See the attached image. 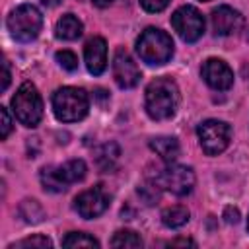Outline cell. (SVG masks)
<instances>
[{
  "instance_id": "obj_1",
  "label": "cell",
  "mask_w": 249,
  "mask_h": 249,
  "mask_svg": "<svg viewBox=\"0 0 249 249\" xmlns=\"http://www.w3.org/2000/svg\"><path fill=\"white\" fill-rule=\"evenodd\" d=\"M146 113L154 121H167L179 107V88L171 78H156L148 84L144 95Z\"/></svg>"
},
{
  "instance_id": "obj_22",
  "label": "cell",
  "mask_w": 249,
  "mask_h": 249,
  "mask_svg": "<svg viewBox=\"0 0 249 249\" xmlns=\"http://www.w3.org/2000/svg\"><path fill=\"white\" fill-rule=\"evenodd\" d=\"M16 247H39V249H47V247H53V241L45 235H33V237H25L18 243H12L10 249H16Z\"/></svg>"
},
{
  "instance_id": "obj_15",
  "label": "cell",
  "mask_w": 249,
  "mask_h": 249,
  "mask_svg": "<svg viewBox=\"0 0 249 249\" xmlns=\"http://www.w3.org/2000/svg\"><path fill=\"white\" fill-rule=\"evenodd\" d=\"M82 31H84V25L74 14H64L54 25V35L62 41H74L82 35Z\"/></svg>"
},
{
  "instance_id": "obj_4",
  "label": "cell",
  "mask_w": 249,
  "mask_h": 249,
  "mask_svg": "<svg viewBox=\"0 0 249 249\" xmlns=\"http://www.w3.org/2000/svg\"><path fill=\"white\" fill-rule=\"evenodd\" d=\"M88 167L84 160H70L62 165H47L41 169V185L45 191L51 193H62L68 189V185L78 183L86 177Z\"/></svg>"
},
{
  "instance_id": "obj_20",
  "label": "cell",
  "mask_w": 249,
  "mask_h": 249,
  "mask_svg": "<svg viewBox=\"0 0 249 249\" xmlns=\"http://www.w3.org/2000/svg\"><path fill=\"white\" fill-rule=\"evenodd\" d=\"M19 214L29 224H37L45 218V212H43V208L39 206L37 200H23L21 206H19Z\"/></svg>"
},
{
  "instance_id": "obj_14",
  "label": "cell",
  "mask_w": 249,
  "mask_h": 249,
  "mask_svg": "<svg viewBox=\"0 0 249 249\" xmlns=\"http://www.w3.org/2000/svg\"><path fill=\"white\" fill-rule=\"evenodd\" d=\"M84 60L93 76L103 74L107 68V43L103 37H91L84 47Z\"/></svg>"
},
{
  "instance_id": "obj_7",
  "label": "cell",
  "mask_w": 249,
  "mask_h": 249,
  "mask_svg": "<svg viewBox=\"0 0 249 249\" xmlns=\"http://www.w3.org/2000/svg\"><path fill=\"white\" fill-rule=\"evenodd\" d=\"M196 134H198V144H200L202 152L206 156H218L230 146L231 126L226 121L208 119L198 124Z\"/></svg>"
},
{
  "instance_id": "obj_31",
  "label": "cell",
  "mask_w": 249,
  "mask_h": 249,
  "mask_svg": "<svg viewBox=\"0 0 249 249\" xmlns=\"http://www.w3.org/2000/svg\"><path fill=\"white\" fill-rule=\"evenodd\" d=\"M247 230H249V220H247Z\"/></svg>"
},
{
  "instance_id": "obj_26",
  "label": "cell",
  "mask_w": 249,
  "mask_h": 249,
  "mask_svg": "<svg viewBox=\"0 0 249 249\" xmlns=\"http://www.w3.org/2000/svg\"><path fill=\"white\" fill-rule=\"evenodd\" d=\"M224 218H226L228 224H237V220H239V212H237V208L228 206V208L224 210Z\"/></svg>"
},
{
  "instance_id": "obj_13",
  "label": "cell",
  "mask_w": 249,
  "mask_h": 249,
  "mask_svg": "<svg viewBox=\"0 0 249 249\" xmlns=\"http://www.w3.org/2000/svg\"><path fill=\"white\" fill-rule=\"evenodd\" d=\"M210 21H212L214 33L226 37V35H231V33H235V31L241 29V25H243V16H241L237 10L230 8V6H218V8L212 10Z\"/></svg>"
},
{
  "instance_id": "obj_11",
  "label": "cell",
  "mask_w": 249,
  "mask_h": 249,
  "mask_svg": "<svg viewBox=\"0 0 249 249\" xmlns=\"http://www.w3.org/2000/svg\"><path fill=\"white\" fill-rule=\"evenodd\" d=\"M113 76L117 86L123 89H130L140 82V70L124 49H117L113 56Z\"/></svg>"
},
{
  "instance_id": "obj_30",
  "label": "cell",
  "mask_w": 249,
  "mask_h": 249,
  "mask_svg": "<svg viewBox=\"0 0 249 249\" xmlns=\"http://www.w3.org/2000/svg\"><path fill=\"white\" fill-rule=\"evenodd\" d=\"M41 2H43L45 6H51V8H53V6H56L60 0H41Z\"/></svg>"
},
{
  "instance_id": "obj_29",
  "label": "cell",
  "mask_w": 249,
  "mask_h": 249,
  "mask_svg": "<svg viewBox=\"0 0 249 249\" xmlns=\"http://www.w3.org/2000/svg\"><path fill=\"white\" fill-rule=\"evenodd\" d=\"M91 2H93L97 8H105V6H109V4L115 2V0H91Z\"/></svg>"
},
{
  "instance_id": "obj_12",
  "label": "cell",
  "mask_w": 249,
  "mask_h": 249,
  "mask_svg": "<svg viewBox=\"0 0 249 249\" xmlns=\"http://www.w3.org/2000/svg\"><path fill=\"white\" fill-rule=\"evenodd\" d=\"M200 76L212 89L218 91L230 89L233 86V72L222 58H208L200 68Z\"/></svg>"
},
{
  "instance_id": "obj_8",
  "label": "cell",
  "mask_w": 249,
  "mask_h": 249,
  "mask_svg": "<svg viewBox=\"0 0 249 249\" xmlns=\"http://www.w3.org/2000/svg\"><path fill=\"white\" fill-rule=\"evenodd\" d=\"M154 183L163 189L169 191L171 195L177 196H185L193 191L195 187V171L187 165H177V163H169L161 169L156 171Z\"/></svg>"
},
{
  "instance_id": "obj_2",
  "label": "cell",
  "mask_w": 249,
  "mask_h": 249,
  "mask_svg": "<svg viewBox=\"0 0 249 249\" xmlns=\"http://www.w3.org/2000/svg\"><path fill=\"white\" fill-rule=\"evenodd\" d=\"M136 53L142 62L150 66H161L173 56V41L165 31L158 27H148L140 33L136 41Z\"/></svg>"
},
{
  "instance_id": "obj_25",
  "label": "cell",
  "mask_w": 249,
  "mask_h": 249,
  "mask_svg": "<svg viewBox=\"0 0 249 249\" xmlns=\"http://www.w3.org/2000/svg\"><path fill=\"white\" fill-rule=\"evenodd\" d=\"M0 117H2V124H0V138L6 140L10 130H12V119H10V113L6 107H0Z\"/></svg>"
},
{
  "instance_id": "obj_16",
  "label": "cell",
  "mask_w": 249,
  "mask_h": 249,
  "mask_svg": "<svg viewBox=\"0 0 249 249\" xmlns=\"http://www.w3.org/2000/svg\"><path fill=\"white\" fill-rule=\"evenodd\" d=\"M119 156H121V150L115 142H107L103 146H99L95 150V165L99 167V171L103 173H109L117 167L119 163Z\"/></svg>"
},
{
  "instance_id": "obj_5",
  "label": "cell",
  "mask_w": 249,
  "mask_h": 249,
  "mask_svg": "<svg viewBox=\"0 0 249 249\" xmlns=\"http://www.w3.org/2000/svg\"><path fill=\"white\" fill-rule=\"evenodd\" d=\"M12 111L23 126H37L43 119V99L31 82H23L12 97Z\"/></svg>"
},
{
  "instance_id": "obj_19",
  "label": "cell",
  "mask_w": 249,
  "mask_h": 249,
  "mask_svg": "<svg viewBox=\"0 0 249 249\" xmlns=\"http://www.w3.org/2000/svg\"><path fill=\"white\" fill-rule=\"evenodd\" d=\"M62 247H99V241L95 237H91L89 233L84 231H70L64 239H62Z\"/></svg>"
},
{
  "instance_id": "obj_17",
  "label": "cell",
  "mask_w": 249,
  "mask_h": 249,
  "mask_svg": "<svg viewBox=\"0 0 249 249\" xmlns=\"http://www.w3.org/2000/svg\"><path fill=\"white\" fill-rule=\"evenodd\" d=\"M150 148L167 163L179 158V142L173 136H156L150 140Z\"/></svg>"
},
{
  "instance_id": "obj_32",
  "label": "cell",
  "mask_w": 249,
  "mask_h": 249,
  "mask_svg": "<svg viewBox=\"0 0 249 249\" xmlns=\"http://www.w3.org/2000/svg\"><path fill=\"white\" fill-rule=\"evenodd\" d=\"M200 2H206V0H200Z\"/></svg>"
},
{
  "instance_id": "obj_18",
  "label": "cell",
  "mask_w": 249,
  "mask_h": 249,
  "mask_svg": "<svg viewBox=\"0 0 249 249\" xmlns=\"http://www.w3.org/2000/svg\"><path fill=\"white\" fill-rule=\"evenodd\" d=\"M161 222L167 228H181V226H185L189 222V210H187V206H181V204L167 206L161 212Z\"/></svg>"
},
{
  "instance_id": "obj_27",
  "label": "cell",
  "mask_w": 249,
  "mask_h": 249,
  "mask_svg": "<svg viewBox=\"0 0 249 249\" xmlns=\"http://www.w3.org/2000/svg\"><path fill=\"white\" fill-rule=\"evenodd\" d=\"M10 78H12V74H10V64L4 60V78H2V91H6L8 89V86H10Z\"/></svg>"
},
{
  "instance_id": "obj_3",
  "label": "cell",
  "mask_w": 249,
  "mask_h": 249,
  "mask_svg": "<svg viewBox=\"0 0 249 249\" xmlns=\"http://www.w3.org/2000/svg\"><path fill=\"white\" fill-rule=\"evenodd\" d=\"M89 97L82 88L64 86L53 93V111L54 117L62 123H76L88 115Z\"/></svg>"
},
{
  "instance_id": "obj_9",
  "label": "cell",
  "mask_w": 249,
  "mask_h": 249,
  "mask_svg": "<svg viewBox=\"0 0 249 249\" xmlns=\"http://www.w3.org/2000/svg\"><path fill=\"white\" fill-rule=\"evenodd\" d=\"M171 25L185 43H195L204 33V18L195 6H181L171 16Z\"/></svg>"
},
{
  "instance_id": "obj_21",
  "label": "cell",
  "mask_w": 249,
  "mask_h": 249,
  "mask_svg": "<svg viewBox=\"0 0 249 249\" xmlns=\"http://www.w3.org/2000/svg\"><path fill=\"white\" fill-rule=\"evenodd\" d=\"M111 245L113 247H142V239L132 230H121L113 235Z\"/></svg>"
},
{
  "instance_id": "obj_6",
  "label": "cell",
  "mask_w": 249,
  "mask_h": 249,
  "mask_svg": "<svg viewBox=\"0 0 249 249\" xmlns=\"http://www.w3.org/2000/svg\"><path fill=\"white\" fill-rule=\"evenodd\" d=\"M6 25L16 41L29 43L39 35L43 27V16L33 4H21L8 16Z\"/></svg>"
},
{
  "instance_id": "obj_24",
  "label": "cell",
  "mask_w": 249,
  "mask_h": 249,
  "mask_svg": "<svg viewBox=\"0 0 249 249\" xmlns=\"http://www.w3.org/2000/svg\"><path fill=\"white\" fill-rule=\"evenodd\" d=\"M169 2H171V0H140V6H142L146 12H150V14H158V12L165 10Z\"/></svg>"
},
{
  "instance_id": "obj_10",
  "label": "cell",
  "mask_w": 249,
  "mask_h": 249,
  "mask_svg": "<svg viewBox=\"0 0 249 249\" xmlns=\"http://www.w3.org/2000/svg\"><path fill=\"white\" fill-rule=\"evenodd\" d=\"M109 193L103 189V185H95L84 193H80L74 200V208L82 218H97L109 208Z\"/></svg>"
},
{
  "instance_id": "obj_23",
  "label": "cell",
  "mask_w": 249,
  "mask_h": 249,
  "mask_svg": "<svg viewBox=\"0 0 249 249\" xmlns=\"http://www.w3.org/2000/svg\"><path fill=\"white\" fill-rule=\"evenodd\" d=\"M54 58H56V62H58L64 70H68V72H74V70L78 68V56H76L72 51H58V53L54 54Z\"/></svg>"
},
{
  "instance_id": "obj_28",
  "label": "cell",
  "mask_w": 249,
  "mask_h": 249,
  "mask_svg": "<svg viewBox=\"0 0 249 249\" xmlns=\"http://www.w3.org/2000/svg\"><path fill=\"white\" fill-rule=\"evenodd\" d=\"M169 245H195L193 239H175V241H169Z\"/></svg>"
}]
</instances>
